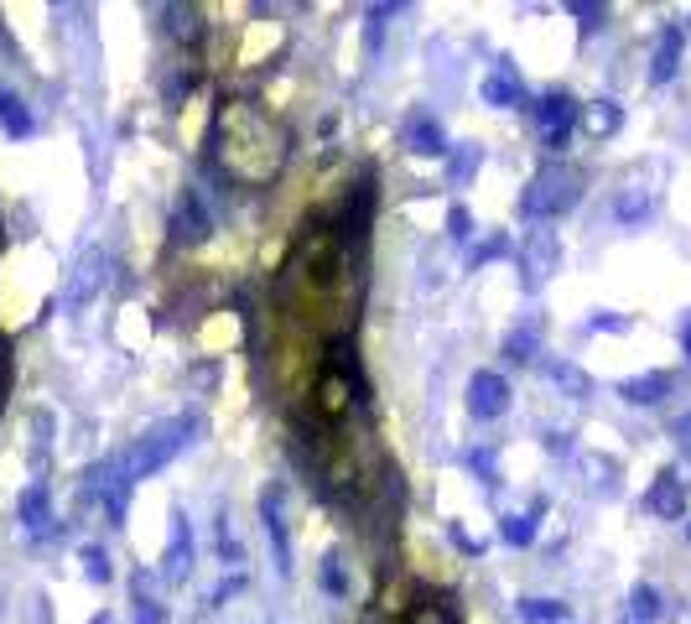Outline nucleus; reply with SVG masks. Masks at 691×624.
Wrapping results in <instances>:
<instances>
[{
    "label": "nucleus",
    "mask_w": 691,
    "mask_h": 624,
    "mask_svg": "<svg viewBox=\"0 0 691 624\" xmlns=\"http://www.w3.org/2000/svg\"><path fill=\"white\" fill-rule=\"evenodd\" d=\"M162 16H172L167 32H172L177 42H198V37H203V21H198L193 6H162Z\"/></svg>",
    "instance_id": "nucleus-23"
},
{
    "label": "nucleus",
    "mask_w": 691,
    "mask_h": 624,
    "mask_svg": "<svg viewBox=\"0 0 691 624\" xmlns=\"http://www.w3.org/2000/svg\"><path fill=\"white\" fill-rule=\"evenodd\" d=\"M94 624H115V619H110V614H94Z\"/></svg>",
    "instance_id": "nucleus-40"
},
{
    "label": "nucleus",
    "mask_w": 691,
    "mask_h": 624,
    "mask_svg": "<svg viewBox=\"0 0 691 624\" xmlns=\"http://www.w3.org/2000/svg\"><path fill=\"white\" fill-rule=\"evenodd\" d=\"M468 411L478 416V422H494V416L510 411V380L494 375V370H478L468 380Z\"/></svg>",
    "instance_id": "nucleus-7"
},
{
    "label": "nucleus",
    "mask_w": 691,
    "mask_h": 624,
    "mask_svg": "<svg viewBox=\"0 0 691 624\" xmlns=\"http://www.w3.org/2000/svg\"><path fill=\"white\" fill-rule=\"evenodd\" d=\"M593 328H598V333H624V328H629V318H619V312H598Z\"/></svg>",
    "instance_id": "nucleus-35"
},
{
    "label": "nucleus",
    "mask_w": 691,
    "mask_h": 624,
    "mask_svg": "<svg viewBox=\"0 0 691 624\" xmlns=\"http://www.w3.org/2000/svg\"><path fill=\"white\" fill-rule=\"evenodd\" d=\"M582 203V172L567 167V162H546L536 177L525 182L520 193V219L530 224H546V219H562L567 208Z\"/></svg>",
    "instance_id": "nucleus-2"
},
{
    "label": "nucleus",
    "mask_w": 691,
    "mask_h": 624,
    "mask_svg": "<svg viewBox=\"0 0 691 624\" xmlns=\"http://www.w3.org/2000/svg\"><path fill=\"white\" fill-rule=\"evenodd\" d=\"M650 208H655V193H650V172L634 162L619 182V193H614V219L619 224H645L650 219Z\"/></svg>",
    "instance_id": "nucleus-6"
},
{
    "label": "nucleus",
    "mask_w": 691,
    "mask_h": 624,
    "mask_svg": "<svg viewBox=\"0 0 691 624\" xmlns=\"http://www.w3.org/2000/svg\"><path fill=\"white\" fill-rule=\"evenodd\" d=\"M567 16L582 21V32H598V26L608 21V6H588V0H567Z\"/></svg>",
    "instance_id": "nucleus-28"
},
{
    "label": "nucleus",
    "mask_w": 691,
    "mask_h": 624,
    "mask_svg": "<svg viewBox=\"0 0 691 624\" xmlns=\"http://www.w3.org/2000/svg\"><path fill=\"white\" fill-rule=\"evenodd\" d=\"M645 510H650V515H660V520H681V515H686V489H681V479H676V474L650 479Z\"/></svg>",
    "instance_id": "nucleus-13"
},
{
    "label": "nucleus",
    "mask_w": 691,
    "mask_h": 624,
    "mask_svg": "<svg viewBox=\"0 0 691 624\" xmlns=\"http://www.w3.org/2000/svg\"><path fill=\"white\" fill-rule=\"evenodd\" d=\"M193 437H198V416H167V422L146 427V432L136 437V448L120 458V463H125V474H130V484L146 479V474H156V468H167L182 448H188Z\"/></svg>",
    "instance_id": "nucleus-3"
},
{
    "label": "nucleus",
    "mask_w": 691,
    "mask_h": 624,
    "mask_svg": "<svg viewBox=\"0 0 691 624\" xmlns=\"http://www.w3.org/2000/svg\"><path fill=\"white\" fill-rule=\"evenodd\" d=\"M676 442H681V448H691V411L676 422Z\"/></svg>",
    "instance_id": "nucleus-38"
},
{
    "label": "nucleus",
    "mask_w": 691,
    "mask_h": 624,
    "mask_svg": "<svg viewBox=\"0 0 691 624\" xmlns=\"http://www.w3.org/2000/svg\"><path fill=\"white\" fill-rule=\"evenodd\" d=\"M551 385H556V390H567L572 401H588V396H593L588 370H577V364H567V359H556V364H551Z\"/></svg>",
    "instance_id": "nucleus-21"
},
{
    "label": "nucleus",
    "mask_w": 691,
    "mask_h": 624,
    "mask_svg": "<svg viewBox=\"0 0 691 624\" xmlns=\"http://www.w3.org/2000/svg\"><path fill=\"white\" fill-rule=\"evenodd\" d=\"M0 130H6L11 141H26L32 136V110L11 94V89H0Z\"/></svg>",
    "instance_id": "nucleus-20"
},
{
    "label": "nucleus",
    "mask_w": 691,
    "mask_h": 624,
    "mask_svg": "<svg viewBox=\"0 0 691 624\" xmlns=\"http://www.w3.org/2000/svg\"><path fill=\"white\" fill-rule=\"evenodd\" d=\"M323 588H328L333 598L349 593V583H343V567H338V552H328V557H323Z\"/></svg>",
    "instance_id": "nucleus-31"
},
{
    "label": "nucleus",
    "mask_w": 691,
    "mask_h": 624,
    "mask_svg": "<svg viewBox=\"0 0 691 624\" xmlns=\"http://www.w3.org/2000/svg\"><path fill=\"white\" fill-rule=\"evenodd\" d=\"M239 583H245V578H239V572H234V578H224V583L214 588V604H224V598H229V593H234Z\"/></svg>",
    "instance_id": "nucleus-37"
},
{
    "label": "nucleus",
    "mask_w": 691,
    "mask_h": 624,
    "mask_svg": "<svg viewBox=\"0 0 691 624\" xmlns=\"http://www.w3.org/2000/svg\"><path fill=\"white\" fill-rule=\"evenodd\" d=\"M530 110H536V120H541V141H546V151H567L572 125H577V115H582V104H577L572 94H541V99H530Z\"/></svg>",
    "instance_id": "nucleus-5"
},
{
    "label": "nucleus",
    "mask_w": 691,
    "mask_h": 624,
    "mask_svg": "<svg viewBox=\"0 0 691 624\" xmlns=\"http://www.w3.org/2000/svg\"><path fill=\"white\" fill-rule=\"evenodd\" d=\"M478 94H484V104H494V110H515V104H525V84L515 78V63H510V58H499L494 73L484 78V89H478Z\"/></svg>",
    "instance_id": "nucleus-9"
},
{
    "label": "nucleus",
    "mask_w": 691,
    "mask_h": 624,
    "mask_svg": "<svg viewBox=\"0 0 691 624\" xmlns=\"http://www.w3.org/2000/svg\"><path fill=\"white\" fill-rule=\"evenodd\" d=\"M447 234H453L458 245L473 234V214H468V208H453V214H447Z\"/></svg>",
    "instance_id": "nucleus-33"
},
{
    "label": "nucleus",
    "mask_w": 691,
    "mask_h": 624,
    "mask_svg": "<svg viewBox=\"0 0 691 624\" xmlns=\"http://www.w3.org/2000/svg\"><path fill=\"white\" fill-rule=\"evenodd\" d=\"M562 266V240H556V229H530L525 245H520V286L525 292H541V286L556 276Z\"/></svg>",
    "instance_id": "nucleus-4"
},
{
    "label": "nucleus",
    "mask_w": 691,
    "mask_h": 624,
    "mask_svg": "<svg viewBox=\"0 0 691 624\" xmlns=\"http://www.w3.org/2000/svg\"><path fill=\"white\" fill-rule=\"evenodd\" d=\"M629 609H634V624H655L666 604H660V593H655L650 583H640V588L629 593Z\"/></svg>",
    "instance_id": "nucleus-24"
},
{
    "label": "nucleus",
    "mask_w": 691,
    "mask_h": 624,
    "mask_svg": "<svg viewBox=\"0 0 691 624\" xmlns=\"http://www.w3.org/2000/svg\"><path fill=\"white\" fill-rule=\"evenodd\" d=\"M214 156L234 182H271L281 172V130L255 104H224L214 120Z\"/></svg>",
    "instance_id": "nucleus-1"
},
{
    "label": "nucleus",
    "mask_w": 691,
    "mask_h": 624,
    "mask_svg": "<svg viewBox=\"0 0 691 624\" xmlns=\"http://www.w3.org/2000/svg\"><path fill=\"white\" fill-rule=\"evenodd\" d=\"M84 572H89V583H110V557L99 546H84Z\"/></svg>",
    "instance_id": "nucleus-30"
},
{
    "label": "nucleus",
    "mask_w": 691,
    "mask_h": 624,
    "mask_svg": "<svg viewBox=\"0 0 691 624\" xmlns=\"http://www.w3.org/2000/svg\"><path fill=\"white\" fill-rule=\"evenodd\" d=\"M406 146L416 151V156H447L453 146H447V130L432 120V115H411V125H406Z\"/></svg>",
    "instance_id": "nucleus-16"
},
{
    "label": "nucleus",
    "mask_w": 691,
    "mask_h": 624,
    "mask_svg": "<svg viewBox=\"0 0 691 624\" xmlns=\"http://www.w3.org/2000/svg\"><path fill=\"white\" fill-rule=\"evenodd\" d=\"M473 468H478V474H484V479L494 484V453H473Z\"/></svg>",
    "instance_id": "nucleus-36"
},
{
    "label": "nucleus",
    "mask_w": 691,
    "mask_h": 624,
    "mask_svg": "<svg viewBox=\"0 0 691 624\" xmlns=\"http://www.w3.org/2000/svg\"><path fill=\"white\" fill-rule=\"evenodd\" d=\"M136 624H167V609L156 604V598H141V609H136Z\"/></svg>",
    "instance_id": "nucleus-34"
},
{
    "label": "nucleus",
    "mask_w": 691,
    "mask_h": 624,
    "mask_svg": "<svg viewBox=\"0 0 691 624\" xmlns=\"http://www.w3.org/2000/svg\"><path fill=\"white\" fill-rule=\"evenodd\" d=\"M681 52H686V32L681 26H666L650 52V84H671V78L681 73Z\"/></svg>",
    "instance_id": "nucleus-11"
},
{
    "label": "nucleus",
    "mask_w": 691,
    "mask_h": 624,
    "mask_svg": "<svg viewBox=\"0 0 691 624\" xmlns=\"http://www.w3.org/2000/svg\"><path fill=\"white\" fill-rule=\"evenodd\" d=\"M99 281H104V250L99 245H89L84 255H78V266H73V281H68V312H78V307H89L94 302V292H99Z\"/></svg>",
    "instance_id": "nucleus-8"
},
{
    "label": "nucleus",
    "mask_w": 691,
    "mask_h": 624,
    "mask_svg": "<svg viewBox=\"0 0 691 624\" xmlns=\"http://www.w3.org/2000/svg\"><path fill=\"white\" fill-rule=\"evenodd\" d=\"M536 515H541V510H530V515H504L499 536L510 541V546H530V541H536Z\"/></svg>",
    "instance_id": "nucleus-25"
},
{
    "label": "nucleus",
    "mask_w": 691,
    "mask_h": 624,
    "mask_svg": "<svg viewBox=\"0 0 691 624\" xmlns=\"http://www.w3.org/2000/svg\"><path fill=\"white\" fill-rule=\"evenodd\" d=\"M172 234H177V245H198V240H208V214H203L198 193H182L177 219H172Z\"/></svg>",
    "instance_id": "nucleus-17"
},
{
    "label": "nucleus",
    "mask_w": 691,
    "mask_h": 624,
    "mask_svg": "<svg viewBox=\"0 0 691 624\" xmlns=\"http://www.w3.org/2000/svg\"><path fill=\"white\" fill-rule=\"evenodd\" d=\"M686 541H691V520H686Z\"/></svg>",
    "instance_id": "nucleus-41"
},
{
    "label": "nucleus",
    "mask_w": 691,
    "mask_h": 624,
    "mask_svg": "<svg viewBox=\"0 0 691 624\" xmlns=\"http://www.w3.org/2000/svg\"><path fill=\"white\" fill-rule=\"evenodd\" d=\"M520 619H530V624H567L572 609L562 604V598H525V604H520Z\"/></svg>",
    "instance_id": "nucleus-22"
},
{
    "label": "nucleus",
    "mask_w": 691,
    "mask_h": 624,
    "mask_svg": "<svg viewBox=\"0 0 691 624\" xmlns=\"http://www.w3.org/2000/svg\"><path fill=\"white\" fill-rule=\"evenodd\" d=\"M504 250H510V240H504V234H489V240H484V245H478V250L468 255V271H478V266H484V260H499Z\"/></svg>",
    "instance_id": "nucleus-29"
},
{
    "label": "nucleus",
    "mask_w": 691,
    "mask_h": 624,
    "mask_svg": "<svg viewBox=\"0 0 691 624\" xmlns=\"http://www.w3.org/2000/svg\"><path fill=\"white\" fill-rule=\"evenodd\" d=\"M504 359H510V364H530V359H536V328H515L510 338H504Z\"/></svg>",
    "instance_id": "nucleus-26"
},
{
    "label": "nucleus",
    "mask_w": 691,
    "mask_h": 624,
    "mask_svg": "<svg viewBox=\"0 0 691 624\" xmlns=\"http://www.w3.org/2000/svg\"><path fill=\"white\" fill-rule=\"evenodd\" d=\"M582 468L593 474V489H608V494L619 489V463H608V458H582Z\"/></svg>",
    "instance_id": "nucleus-27"
},
{
    "label": "nucleus",
    "mask_w": 691,
    "mask_h": 624,
    "mask_svg": "<svg viewBox=\"0 0 691 624\" xmlns=\"http://www.w3.org/2000/svg\"><path fill=\"white\" fill-rule=\"evenodd\" d=\"M676 390V375H666V370H650V375H629V380H619V396L629 401V406H660Z\"/></svg>",
    "instance_id": "nucleus-12"
},
{
    "label": "nucleus",
    "mask_w": 691,
    "mask_h": 624,
    "mask_svg": "<svg viewBox=\"0 0 691 624\" xmlns=\"http://www.w3.org/2000/svg\"><path fill=\"white\" fill-rule=\"evenodd\" d=\"M478 156H484V146H463V151L453 156V182H468V172L478 167Z\"/></svg>",
    "instance_id": "nucleus-32"
},
{
    "label": "nucleus",
    "mask_w": 691,
    "mask_h": 624,
    "mask_svg": "<svg viewBox=\"0 0 691 624\" xmlns=\"http://www.w3.org/2000/svg\"><path fill=\"white\" fill-rule=\"evenodd\" d=\"M16 515H21V531H26V536H47V531H52V510H47V484H42V479L21 489V505H16Z\"/></svg>",
    "instance_id": "nucleus-14"
},
{
    "label": "nucleus",
    "mask_w": 691,
    "mask_h": 624,
    "mask_svg": "<svg viewBox=\"0 0 691 624\" xmlns=\"http://www.w3.org/2000/svg\"><path fill=\"white\" fill-rule=\"evenodd\" d=\"M94 484H99V494H104V510H110V520L120 526V520H125V505H130V489H136V484H130V474H125V463L110 458V463H104L99 474H94Z\"/></svg>",
    "instance_id": "nucleus-10"
},
{
    "label": "nucleus",
    "mask_w": 691,
    "mask_h": 624,
    "mask_svg": "<svg viewBox=\"0 0 691 624\" xmlns=\"http://www.w3.org/2000/svg\"><path fill=\"white\" fill-rule=\"evenodd\" d=\"M681 349H686V359H691V318H686V328H681Z\"/></svg>",
    "instance_id": "nucleus-39"
},
{
    "label": "nucleus",
    "mask_w": 691,
    "mask_h": 624,
    "mask_svg": "<svg viewBox=\"0 0 691 624\" xmlns=\"http://www.w3.org/2000/svg\"><path fill=\"white\" fill-rule=\"evenodd\" d=\"M260 515H265V531H271V546H276V567L291 572V536H286V520H281V489L260 494Z\"/></svg>",
    "instance_id": "nucleus-15"
},
{
    "label": "nucleus",
    "mask_w": 691,
    "mask_h": 624,
    "mask_svg": "<svg viewBox=\"0 0 691 624\" xmlns=\"http://www.w3.org/2000/svg\"><path fill=\"white\" fill-rule=\"evenodd\" d=\"M188 562H193V531H188V520H172V546H167V578L182 583L188 578Z\"/></svg>",
    "instance_id": "nucleus-18"
},
{
    "label": "nucleus",
    "mask_w": 691,
    "mask_h": 624,
    "mask_svg": "<svg viewBox=\"0 0 691 624\" xmlns=\"http://www.w3.org/2000/svg\"><path fill=\"white\" fill-rule=\"evenodd\" d=\"M614 130H624V104L619 99H593L588 104V136L608 141Z\"/></svg>",
    "instance_id": "nucleus-19"
}]
</instances>
